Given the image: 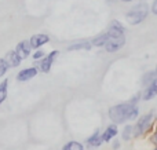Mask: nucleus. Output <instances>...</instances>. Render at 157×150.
Here are the masks:
<instances>
[{
    "label": "nucleus",
    "mask_w": 157,
    "mask_h": 150,
    "mask_svg": "<svg viewBox=\"0 0 157 150\" xmlns=\"http://www.w3.org/2000/svg\"><path fill=\"white\" fill-rule=\"evenodd\" d=\"M156 95H157V79L153 80L149 84V87L146 88V91H145V94H144V99L145 101H149V99L155 98Z\"/></svg>",
    "instance_id": "11"
},
{
    "label": "nucleus",
    "mask_w": 157,
    "mask_h": 150,
    "mask_svg": "<svg viewBox=\"0 0 157 150\" xmlns=\"http://www.w3.org/2000/svg\"><path fill=\"white\" fill-rule=\"evenodd\" d=\"M37 74V69L36 68H26L24 69V70H21L18 74H17V80L18 81H29L30 79H33V77Z\"/></svg>",
    "instance_id": "8"
},
{
    "label": "nucleus",
    "mask_w": 157,
    "mask_h": 150,
    "mask_svg": "<svg viewBox=\"0 0 157 150\" xmlns=\"http://www.w3.org/2000/svg\"><path fill=\"white\" fill-rule=\"evenodd\" d=\"M117 135V126H109L108 128L105 129V132L102 134V141H105V142H109V141L112 139L113 137H116Z\"/></svg>",
    "instance_id": "12"
},
{
    "label": "nucleus",
    "mask_w": 157,
    "mask_h": 150,
    "mask_svg": "<svg viewBox=\"0 0 157 150\" xmlns=\"http://www.w3.org/2000/svg\"><path fill=\"white\" fill-rule=\"evenodd\" d=\"M30 50H32V47H30V44H29V41L28 40L19 41V43L17 44V47H15V52L19 55L21 59H26V58L29 57Z\"/></svg>",
    "instance_id": "4"
},
{
    "label": "nucleus",
    "mask_w": 157,
    "mask_h": 150,
    "mask_svg": "<svg viewBox=\"0 0 157 150\" xmlns=\"http://www.w3.org/2000/svg\"><path fill=\"white\" fill-rule=\"evenodd\" d=\"M156 74H157V68H156Z\"/></svg>",
    "instance_id": "24"
},
{
    "label": "nucleus",
    "mask_w": 157,
    "mask_h": 150,
    "mask_svg": "<svg viewBox=\"0 0 157 150\" xmlns=\"http://www.w3.org/2000/svg\"><path fill=\"white\" fill-rule=\"evenodd\" d=\"M88 143H90L91 146H94V148H98V146L102 143V138L99 137V132H98V131L95 132V134L88 139Z\"/></svg>",
    "instance_id": "15"
},
{
    "label": "nucleus",
    "mask_w": 157,
    "mask_h": 150,
    "mask_svg": "<svg viewBox=\"0 0 157 150\" xmlns=\"http://www.w3.org/2000/svg\"><path fill=\"white\" fill-rule=\"evenodd\" d=\"M123 2H132V0H123Z\"/></svg>",
    "instance_id": "23"
},
{
    "label": "nucleus",
    "mask_w": 157,
    "mask_h": 150,
    "mask_svg": "<svg viewBox=\"0 0 157 150\" xmlns=\"http://www.w3.org/2000/svg\"><path fill=\"white\" fill-rule=\"evenodd\" d=\"M124 44H125V37H124V35H123V36H119V37H110V40L103 47L106 48L108 52H116V51H119Z\"/></svg>",
    "instance_id": "3"
},
{
    "label": "nucleus",
    "mask_w": 157,
    "mask_h": 150,
    "mask_svg": "<svg viewBox=\"0 0 157 150\" xmlns=\"http://www.w3.org/2000/svg\"><path fill=\"white\" fill-rule=\"evenodd\" d=\"M44 57V52L43 51H36L35 54H33V59H40V58Z\"/></svg>",
    "instance_id": "20"
},
{
    "label": "nucleus",
    "mask_w": 157,
    "mask_h": 150,
    "mask_svg": "<svg viewBox=\"0 0 157 150\" xmlns=\"http://www.w3.org/2000/svg\"><path fill=\"white\" fill-rule=\"evenodd\" d=\"M113 148H114V149H117V148H119V142H116V143H114V145H113Z\"/></svg>",
    "instance_id": "22"
},
{
    "label": "nucleus",
    "mask_w": 157,
    "mask_h": 150,
    "mask_svg": "<svg viewBox=\"0 0 157 150\" xmlns=\"http://www.w3.org/2000/svg\"><path fill=\"white\" fill-rule=\"evenodd\" d=\"M147 13V6L146 4H139L136 7H134L132 10H130L127 14H125V21L130 25H138L146 18Z\"/></svg>",
    "instance_id": "2"
},
{
    "label": "nucleus",
    "mask_w": 157,
    "mask_h": 150,
    "mask_svg": "<svg viewBox=\"0 0 157 150\" xmlns=\"http://www.w3.org/2000/svg\"><path fill=\"white\" fill-rule=\"evenodd\" d=\"M57 55H58V51H51L44 59H41V62H40L41 72H44V73L50 72V69H51V66H52V62H54V59H55Z\"/></svg>",
    "instance_id": "9"
},
{
    "label": "nucleus",
    "mask_w": 157,
    "mask_h": 150,
    "mask_svg": "<svg viewBox=\"0 0 157 150\" xmlns=\"http://www.w3.org/2000/svg\"><path fill=\"white\" fill-rule=\"evenodd\" d=\"M125 32V28L121 24H120L119 21H113L110 24V26H109V30L106 33H108L110 37H119V36H123Z\"/></svg>",
    "instance_id": "7"
},
{
    "label": "nucleus",
    "mask_w": 157,
    "mask_h": 150,
    "mask_svg": "<svg viewBox=\"0 0 157 150\" xmlns=\"http://www.w3.org/2000/svg\"><path fill=\"white\" fill-rule=\"evenodd\" d=\"M48 41H50L48 36L44 35V33H39V35H33L32 37H30L29 44L32 48H39V47L44 46V44L48 43Z\"/></svg>",
    "instance_id": "6"
},
{
    "label": "nucleus",
    "mask_w": 157,
    "mask_h": 150,
    "mask_svg": "<svg viewBox=\"0 0 157 150\" xmlns=\"http://www.w3.org/2000/svg\"><path fill=\"white\" fill-rule=\"evenodd\" d=\"M150 121H152V114H146V116H144V117L139 118V121L135 126V128H132L134 131H135L136 137L141 135V134H144V132L146 131L147 127H149V124H150Z\"/></svg>",
    "instance_id": "5"
},
{
    "label": "nucleus",
    "mask_w": 157,
    "mask_h": 150,
    "mask_svg": "<svg viewBox=\"0 0 157 150\" xmlns=\"http://www.w3.org/2000/svg\"><path fill=\"white\" fill-rule=\"evenodd\" d=\"M132 128H134L132 126H127V127H125L124 131H123V139H125V141L131 139V131H132Z\"/></svg>",
    "instance_id": "19"
},
{
    "label": "nucleus",
    "mask_w": 157,
    "mask_h": 150,
    "mask_svg": "<svg viewBox=\"0 0 157 150\" xmlns=\"http://www.w3.org/2000/svg\"><path fill=\"white\" fill-rule=\"evenodd\" d=\"M7 90H8V80L6 79L0 83V105L7 98Z\"/></svg>",
    "instance_id": "14"
},
{
    "label": "nucleus",
    "mask_w": 157,
    "mask_h": 150,
    "mask_svg": "<svg viewBox=\"0 0 157 150\" xmlns=\"http://www.w3.org/2000/svg\"><path fill=\"white\" fill-rule=\"evenodd\" d=\"M8 63L6 62V59L4 58H0V77H3L6 73H7V70H8Z\"/></svg>",
    "instance_id": "18"
},
{
    "label": "nucleus",
    "mask_w": 157,
    "mask_h": 150,
    "mask_svg": "<svg viewBox=\"0 0 157 150\" xmlns=\"http://www.w3.org/2000/svg\"><path fill=\"white\" fill-rule=\"evenodd\" d=\"M109 40H110V36H109L108 33H105V35H101V36H98V37H95L94 40H92V44H94L95 47H103Z\"/></svg>",
    "instance_id": "13"
},
{
    "label": "nucleus",
    "mask_w": 157,
    "mask_h": 150,
    "mask_svg": "<svg viewBox=\"0 0 157 150\" xmlns=\"http://www.w3.org/2000/svg\"><path fill=\"white\" fill-rule=\"evenodd\" d=\"M155 150H157V148H156V149H155Z\"/></svg>",
    "instance_id": "25"
},
{
    "label": "nucleus",
    "mask_w": 157,
    "mask_h": 150,
    "mask_svg": "<svg viewBox=\"0 0 157 150\" xmlns=\"http://www.w3.org/2000/svg\"><path fill=\"white\" fill-rule=\"evenodd\" d=\"M76 50H91V44L90 43H80V44H73L68 48V51H76Z\"/></svg>",
    "instance_id": "16"
},
{
    "label": "nucleus",
    "mask_w": 157,
    "mask_h": 150,
    "mask_svg": "<svg viewBox=\"0 0 157 150\" xmlns=\"http://www.w3.org/2000/svg\"><path fill=\"white\" fill-rule=\"evenodd\" d=\"M138 114H139L138 107L131 103L116 105V106L110 107V110H109V117L116 124H121L125 123V121L134 120V118H136Z\"/></svg>",
    "instance_id": "1"
},
{
    "label": "nucleus",
    "mask_w": 157,
    "mask_h": 150,
    "mask_svg": "<svg viewBox=\"0 0 157 150\" xmlns=\"http://www.w3.org/2000/svg\"><path fill=\"white\" fill-rule=\"evenodd\" d=\"M152 11H153V14H156V15H157V0H155V2H153V4H152Z\"/></svg>",
    "instance_id": "21"
},
{
    "label": "nucleus",
    "mask_w": 157,
    "mask_h": 150,
    "mask_svg": "<svg viewBox=\"0 0 157 150\" xmlns=\"http://www.w3.org/2000/svg\"><path fill=\"white\" fill-rule=\"evenodd\" d=\"M62 150H84V149H83V145H80L78 142H69L63 146Z\"/></svg>",
    "instance_id": "17"
},
{
    "label": "nucleus",
    "mask_w": 157,
    "mask_h": 150,
    "mask_svg": "<svg viewBox=\"0 0 157 150\" xmlns=\"http://www.w3.org/2000/svg\"><path fill=\"white\" fill-rule=\"evenodd\" d=\"M6 62L8 63V66L10 68H17V66L21 65L22 59L19 58V55L15 52V50H13V51H8L7 54H6Z\"/></svg>",
    "instance_id": "10"
}]
</instances>
